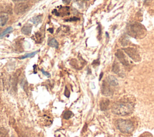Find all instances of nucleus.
Returning <instances> with one entry per match:
<instances>
[{
  "label": "nucleus",
  "mask_w": 154,
  "mask_h": 137,
  "mask_svg": "<svg viewBox=\"0 0 154 137\" xmlns=\"http://www.w3.org/2000/svg\"><path fill=\"white\" fill-rule=\"evenodd\" d=\"M151 1V0H145V3H147Z\"/></svg>",
  "instance_id": "c85d7f7f"
},
{
  "label": "nucleus",
  "mask_w": 154,
  "mask_h": 137,
  "mask_svg": "<svg viewBox=\"0 0 154 137\" xmlns=\"http://www.w3.org/2000/svg\"><path fill=\"white\" fill-rule=\"evenodd\" d=\"M48 45L49 46H51L53 48H58V43L56 40V39H54V38H49Z\"/></svg>",
  "instance_id": "9d476101"
},
{
  "label": "nucleus",
  "mask_w": 154,
  "mask_h": 137,
  "mask_svg": "<svg viewBox=\"0 0 154 137\" xmlns=\"http://www.w3.org/2000/svg\"><path fill=\"white\" fill-rule=\"evenodd\" d=\"M120 42L121 43V45H122L123 46H126L128 44L129 37L126 34H124L123 36L121 37V38L120 39Z\"/></svg>",
  "instance_id": "f8f14e48"
},
{
  "label": "nucleus",
  "mask_w": 154,
  "mask_h": 137,
  "mask_svg": "<svg viewBox=\"0 0 154 137\" xmlns=\"http://www.w3.org/2000/svg\"><path fill=\"white\" fill-rule=\"evenodd\" d=\"M123 50L128 56L135 62H139L141 60L139 52L137 49L134 48H126Z\"/></svg>",
  "instance_id": "20e7f679"
},
{
  "label": "nucleus",
  "mask_w": 154,
  "mask_h": 137,
  "mask_svg": "<svg viewBox=\"0 0 154 137\" xmlns=\"http://www.w3.org/2000/svg\"><path fill=\"white\" fill-rule=\"evenodd\" d=\"M109 103H110V101L107 99L101 101L100 102V108L101 110L102 111L107 110L109 105Z\"/></svg>",
  "instance_id": "9b49d317"
},
{
  "label": "nucleus",
  "mask_w": 154,
  "mask_h": 137,
  "mask_svg": "<svg viewBox=\"0 0 154 137\" xmlns=\"http://www.w3.org/2000/svg\"><path fill=\"white\" fill-rule=\"evenodd\" d=\"M74 116V114L72 113V112H71L70 111H66L64 114H63V118L66 120L69 119L70 117H72Z\"/></svg>",
  "instance_id": "6ab92c4d"
},
{
  "label": "nucleus",
  "mask_w": 154,
  "mask_h": 137,
  "mask_svg": "<svg viewBox=\"0 0 154 137\" xmlns=\"http://www.w3.org/2000/svg\"><path fill=\"white\" fill-rule=\"evenodd\" d=\"M116 56L117 57V58L119 60V62L123 65L125 66H129V63L128 60L126 59V56H125V54H123L122 50L118 49L117 52H116Z\"/></svg>",
  "instance_id": "39448f33"
},
{
  "label": "nucleus",
  "mask_w": 154,
  "mask_h": 137,
  "mask_svg": "<svg viewBox=\"0 0 154 137\" xmlns=\"http://www.w3.org/2000/svg\"><path fill=\"white\" fill-rule=\"evenodd\" d=\"M80 20V18H69V19H66L65 21L66 22H72V21H79Z\"/></svg>",
  "instance_id": "412c9836"
},
{
  "label": "nucleus",
  "mask_w": 154,
  "mask_h": 137,
  "mask_svg": "<svg viewBox=\"0 0 154 137\" xmlns=\"http://www.w3.org/2000/svg\"><path fill=\"white\" fill-rule=\"evenodd\" d=\"M64 95L66 96L67 97H69L70 96V92L68 90V89H67V87H66V89H65V92H64Z\"/></svg>",
  "instance_id": "4be33fe9"
},
{
  "label": "nucleus",
  "mask_w": 154,
  "mask_h": 137,
  "mask_svg": "<svg viewBox=\"0 0 154 137\" xmlns=\"http://www.w3.org/2000/svg\"><path fill=\"white\" fill-rule=\"evenodd\" d=\"M117 128L123 133L129 134L133 132L134 129V124L130 120L119 119L116 122Z\"/></svg>",
  "instance_id": "7ed1b4c3"
},
{
  "label": "nucleus",
  "mask_w": 154,
  "mask_h": 137,
  "mask_svg": "<svg viewBox=\"0 0 154 137\" xmlns=\"http://www.w3.org/2000/svg\"><path fill=\"white\" fill-rule=\"evenodd\" d=\"M0 31H1V29H0Z\"/></svg>",
  "instance_id": "2f4dec72"
},
{
  "label": "nucleus",
  "mask_w": 154,
  "mask_h": 137,
  "mask_svg": "<svg viewBox=\"0 0 154 137\" xmlns=\"http://www.w3.org/2000/svg\"><path fill=\"white\" fill-rule=\"evenodd\" d=\"M8 19H9L8 16L7 15H3L1 16H0V25L4 26L6 24Z\"/></svg>",
  "instance_id": "dca6fc26"
},
{
  "label": "nucleus",
  "mask_w": 154,
  "mask_h": 137,
  "mask_svg": "<svg viewBox=\"0 0 154 137\" xmlns=\"http://www.w3.org/2000/svg\"><path fill=\"white\" fill-rule=\"evenodd\" d=\"M42 20V15H38V16H35V17L33 18H32L31 21L34 24L37 25L41 23Z\"/></svg>",
  "instance_id": "4468645a"
},
{
  "label": "nucleus",
  "mask_w": 154,
  "mask_h": 137,
  "mask_svg": "<svg viewBox=\"0 0 154 137\" xmlns=\"http://www.w3.org/2000/svg\"><path fill=\"white\" fill-rule=\"evenodd\" d=\"M32 39L35 40L37 43H40L42 41L43 37L40 33H39V32H37L35 36L32 37Z\"/></svg>",
  "instance_id": "2eb2a0df"
},
{
  "label": "nucleus",
  "mask_w": 154,
  "mask_h": 137,
  "mask_svg": "<svg viewBox=\"0 0 154 137\" xmlns=\"http://www.w3.org/2000/svg\"><path fill=\"white\" fill-rule=\"evenodd\" d=\"M99 35H100V36H101V28L100 24H99Z\"/></svg>",
  "instance_id": "a878e982"
},
{
  "label": "nucleus",
  "mask_w": 154,
  "mask_h": 137,
  "mask_svg": "<svg viewBox=\"0 0 154 137\" xmlns=\"http://www.w3.org/2000/svg\"><path fill=\"white\" fill-rule=\"evenodd\" d=\"M7 134V130L4 128H0V137H5Z\"/></svg>",
  "instance_id": "aec40b11"
},
{
  "label": "nucleus",
  "mask_w": 154,
  "mask_h": 137,
  "mask_svg": "<svg viewBox=\"0 0 154 137\" xmlns=\"http://www.w3.org/2000/svg\"><path fill=\"white\" fill-rule=\"evenodd\" d=\"M32 27L33 26L31 24H26L23 27V28H22L21 30V32H23L24 34L29 35L31 32Z\"/></svg>",
  "instance_id": "1a4fd4ad"
},
{
  "label": "nucleus",
  "mask_w": 154,
  "mask_h": 137,
  "mask_svg": "<svg viewBox=\"0 0 154 137\" xmlns=\"http://www.w3.org/2000/svg\"><path fill=\"white\" fill-rule=\"evenodd\" d=\"M113 72L114 73H115L116 74H117V75H120V66L119 64L117 63V62H114L113 64Z\"/></svg>",
  "instance_id": "ddd939ff"
},
{
  "label": "nucleus",
  "mask_w": 154,
  "mask_h": 137,
  "mask_svg": "<svg viewBox=\"0 0 154 137\" xmlns=\"http://www.w3.org/2000/svg\"><path fill=\"white\" fill-rule=\"evenodd\" d=\"M41 71H42V73L43 74V75H45V76H48V77H50V74H49L48 72H45V70H43V69H41Z\"/></svg>",
  "instance_id": "5701e85b"
},
{
  "label": "nucleus",
  "mask_w": 154,
  "mask_h": 137,
  "mask_svg": "<svg viewBox=\"0 0 154 137\" xmlns=\"http://www.w3.org/2000/svg\"><path fill=\"white\" fill-rule=\"evenodd\" d=\"M14 1H24V0H13Z\"/></svg>",
  "instance_id": "c756f323"
},
{
  "label": "nucleus",
  "mask_w": 154,
  "mask_h": 137,
  "mask_svg": "<svg viewBox=\"0 0 154 137\" xmlns=\"http://www.w3.org/2000/svg\"><path fill=\"white\" fill-rule=\"evenodd\" d=\"M134 108V104L129 99H122L117 102H115L113 105L112 111L114 114L118 116H127L133 113Z\"/></svg>",
  "instance_id": "f257e3e1"
},
{
  "label": "nucleus",
  "mask_w": 154,
  "mask_h": 137,
  "mask_svg": "<svg viewBox=\"0 0 154 137\" xmlns=\"http://www.w3.org/2000/svg\"><path fill=\"white\" fill-rule=\"evenodd\" d=\"M13 31V28L12 26H10V27H8L7 28L5 29L1 34H0V38H2L4 36H5V35H7L8 33H10V32H11Z\"/></svg>",
  "instance_id": "f3484780"
},
{
  "label": "nucleus",
  "mask_w": 154,
  "mask_h": 137,
  "mask_svg": "<svg viewBox=\"0 0 154 137\" xmlns=\"http://www.w3.org/2000/svg\"><path fill=\"white\" fill-rule=\"evenodd\" d=\"M128 34L134 38H139L143 37L144 34L146 33V29L141 24L135 23L129 24L128 28Z\"/></svg>",
  "instance_id": "f03ea898"
},
{
  "label": "nucleus",
  "mask_w": 154,
  "mask_h": 137,
  "mask_svg": "<svg viewBox=\"0 0 154 137\" xmlns=\"http://www.w3.org/2000/svg\"><path fill=\"white\" fill-rule=\"evenodd\" d=\"M102 76H103V72H101V74H100V78H99V81H101L102 77Z\"/></svg>",
  "instance_id": "bb28decb"
},
{
  "label": "nucleus",
  "mask_w": 154,
  "mask_h": 137,
  "mask_svg": "<svg viewBox=\"0 0 154 137\" xmlns=\"http://www.w3.org/2000/svg\"><path fill=\"white\" fill-rule=\"evenodd\" d=\"M38 52V51H35L34 52H31V53H30V54H27L26 55H25V56H23V57H19V59H21V60H23V59H25V58H30V57H34L35 55Z\"/></svg>",
  "instance_id": "a211bd4d"
},
{
  "label": "nucleus",
  "mask_w": 154,
  "mask_h": 137,
  "mask_svg": "<svg viewBox=\"0 0 154 137\" xmlns=\"http://www.w3.org/2000/svg\"><path fill=\"white\" fill-rule=\"evenodd\" d=\"M99 64H100V61H99L98 60H95V61L92 63V65L93 66H98Z\"/></svg>",
  "instance_id": "b1692460"
},
{
  "label": "nucleus",
  "mask_w": 154,
  "mask_h": 137,
  "mask_svg": "<svg viewBox=\"0 0 154 137\" xmlns=\"http://www.w3.org/2000/svg\"><path fill=\"white\" fill-rule=\"evenodd\" d=\"M71 1L72 0H63V3L66 4H69Z\"/></svg>",
  "instance_id": "393cba45"
},
{
  "label": "nucleus",
  "mask_w": 154,
  "mask_h": 137,
  "mask_svg": "<svg viewBox=\"0 0 154 137\" xmlns=\"http://www.w3.org/2000/svg\"><path fill=\"white\" fill-rule=\"evenodd\" d=\"M11 137H15V136H12Z\"/></svg>",
  "instance_id": "7c9ffc66"
},
{
  "label": "nucleus",
  "mask_w": 154,
  "mask_h": 137,
  "mask_svg": "<svg viewBox=\"0 0 154 137\" xmlns=\"http://www.w3.org/2000/svg\"><path fill=\"white\" fill-rule=\"evenodd\" d=\"M29 8V5L25 3H20L16 5L15 7L14 12L16 14H21L25 12V11Z\"/></svg>",
  "instance_id": "423d86ee"
},
{
  "label": "nucleus",
  "mask_w": 154,
  "mask_h": 137,
  "mask_svg": "<svg viewBox=\"0 0 154 137\" xmlns=\"http://www.w3.org/2000/svg\"><path fill=\"white\" fill-rule=\"evenodd\" d=\"M49 31H50V32H51V33H53V28H51V29H49L48 30Z\"/></svg>",
  "instance_id": "cd10ccee"
},
{
  "label": "nucleus",
  "mask_w": 154,
  "mask_h": 137,
  "mask_svg": "<svg viewBox=\"0 0 154 137\" xmlns=\"http://www.w3.org/2000/svg\"><path fill=\"white\" fill-rule=\"evenodd\" d=\"M107 83L112 86H117L118 85V81L114 76L110 75L107 78Z\"/></svg>",
  "instance_id": "6e6552de"
},
{
  "label": "nucleus",
  "mask_w": 154,
  "mask_h": 137,
  "mask_svg": "<svg viewBox=\"0 0 154 137\" xmlns=\"http://www.w3.org/2000/svg\"><path fill=\"white\" fill-rule=\"evenodd\" d=\"M102 93L106 96H110L113 95V91L106 81H104L102 84Z\"/></svg>",
  "instance_id": "0eeeda50"
}]
</instances>
